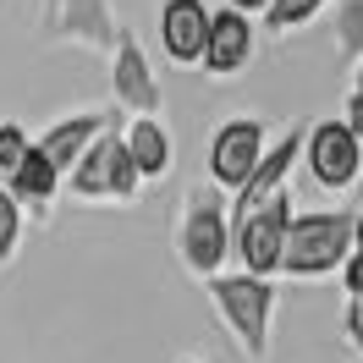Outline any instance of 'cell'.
I'll return each mask as SVG.
<instances>
[{"label":"cell","mask_w":363,"mask_h":363,"mask_svg":"<svg viewBox=\"0 0 363 363\" xmlns=\"http://www.w3.org/2000/svg\"><path fill=\"white\" fill-rule=\"evenodd\" d=\"M182 226H177V259L187 275L199 281H215L226 275V259H231V220H226V199L220 187H187L182 199Z\"/></svg>","instance_id":"obj_1"},{"label":"cell","mask_w":363,"mask_h":363,"mask_svg":"<svg viewBox=\"0 0 363 363\" xmlns=\"http://www.w3.org/2000/svg\"><path fill=\"white\" fill-rule=\"evenodd\" d=\"M347 259H352V209L292 215L286 253H281V275H292V281H319V275H341Z\"/></svg>","instance_id":"obj_2"},{"label":"cell","mask_w":363,"mask_h":363,"mask_svg":"<svg viewBox=\"0 0 363 363\" xmlns=\"http://www.w3.org/2000/svg\"><path fill=\"white\" fill-rule=\"evenodd\" d=\"M209 286V303H215V314L226 325L237 347H242V358L264 363L270 358V325H275V281H253V275H215L204 281Z\"/></svg>","instance_id":"obj_3"},{"label":"cell","mask_w":363,"mask_h":363,"mask_svg":"<svg viewBox=\"0 0 363 363\" xmlns=\"http://www.w3.org/2000/svg\"><path fill=\"white\" fill-rule=\"evenodd\" d=\"M138 187H143V182H138L133 160H127L121 127H105V133L89 143V155L67 171V193L72 199H89V204H105V199L127 204V199H138Z\"/></svg>","instance_id":"obj_4"},{"label":"cell","mask_w":363,"mask_h":363,"mask_svg":"<svg viewBox=\"0 0 363 363\" xmlns=\"http://www.w3.org/2000/svg\"><path fill=\"white\" fill-rule=\"evenodd\" d=\"M286 231H292V193H275L270 204H259L242 226H231V248L242 259V275L275 281L281 275V253H286Z\"/></svg>","instance_id":"obj_5"},{"label":"cell","mask_w":363,"mask_h":363,"mask_svg":"<svg viewBox=\"0 0 363 363\" xmlns=\"http://www.w3.org/2000/svg\"><path fill=\"white\" fill-rule=\"evenodd\" d=\"M121 39L111 0H50L45 6V45H77L94 55H111Z\"/></svg>","instance_id":"obj_6"},{"label":"cell","mask_w":363,"mask_h":363,"mask_svg":"<svg viewBox=\"0 0 363 363\" xmlns=\"http://www.w3.org/2000/svg\"><path fill=\"white\" fill-rule=\"evenodd\" d=\"M264 149H270V127L259 116H231L226 127L209 138V187L237 193L253 177V165L264 160Z\"/></svg>","instance_id":"obj_7"},{"label":"cell","mask_w":363,"mask_h":363,"mask_svg":"<svg viewBox=\"0 0 363 363\" xmlns=\"http://www.w3.org/2000/svg\"><path fill=\"white\" fill-rule=\"evenodd\" d=\"M111 89H116V105L133 111V121H160V111H165V89H160L143 45H138L127 28H121V39L111 50Z\"/></svg>","instance_id":"obj_8"},{"label":"cell","mask_w":363,"mask_h":363,"mask_svg":"<svg viewBox=\"0 0 363 363\" xmlns=\"http://www.w3.org/2000/svg\"><path fill=\"white\" fill-rule=\"evenodd\" d=\"M303 165H308V177L314 187L325 193H341V187H352L363 171V143L341 121H314L308 138H303Z\"/></svg>","instance_id":"obj_9"},{"label":"cell","mask_w":363,"mask_h":363,"mask_svg":"<svg viewBox=\"0 0 363 363\" xmlns=\"http://www.w3.org/2000/svg\"><path fill=\"white\" fill-rule=\"evenodd\" d=\"M303 138H308V127L297 121V127H286V133L275 138V149H264V160L253 165V177L231 193V209H226L231 226H242L259 204H270L275 193H286V177H292V165L303 160Z\"/></svg>","instance_id":"obj_10"},{"label":"cell","mask_w":363,"mask_h":363,"mask_svg":"<svg viewBox=\"0 0 363 363\" xmlns=\"http://www.w3.org/2000/svg\"><path fill=\"white\" fill-rule=\"evenodd\" d=\"M160 45L177 67H199L209 45V6L204 0H165L160 6Z\"/></svg>","instance_id":"obj_11"},{"label":"cell","mask_w":363,"mask_h":363,"mask_svg":"<svg viewBox=\"0 0 363 363\" xmlns=\"http://www.w3.org/2000/svg\"><path fill=\"white\" fill-rule=\"evenodd\" d=\"M253 61V17L242 11H209V45H204V61L199 67L209 77H237V72Z\"/></svg>","instance_id":"obj_12"},{"label":"cell","mask_w":363,"mask_h":363,"mask_svg":"<svg viewBox=\"0 0 363 363\" xmlns=\"http://www.w3.org/2000/svg\"><path fill=\"white\" fill-rule=\"evenodd\" d=\"M105 127H116V116H111V111L61 116V121H55V127H50L45 138H33V149H39V155H45L50 165H55V177H67L72 165L89 155V143H94L99 133H105Z\"/></svg>","instance_id":"obj_13"},{"label":"cell","mask_w":363,"mask_h":363,"mask_svg":"<svg viewBox=\"0 0 363 363\" xmlns=\"http://www.w3.org/2000/svg\"><path fill=\"white\" fill-rule=\"evenodd\" d=\"M121 143H127V160H133L138 182H160L171 171V138H165L160 121H127Z\"/></svg>","instance_id":"obj_14"},{"label":"cell","mask_w":363,"mask_h":363,"mask_svg":"<svg viewBox=\"0 0 363 363\" xmlns=\"http://www.w3.org/2000/svg\"><path fill=\"white\" fill-rule=\"evenodd\" d=\"M6 187H11V199L17 204H33V209H45L55 204V193H61V177H55V165H50L39 149H28V160L6 177Z\"/></svg>","instance_id":"obj_15"},{"label":"cell","mask_w":363,"mask_h":363,"mask_svg":"<svg viewBox=\"0 0 363 363\" xmlns=\"http://www.w3.org/2000/svg\"><path fill=\"white\" fill-rule=\"evenodd\" d=\"M336 50L341 61H363V0H341L336 6Z\"/></svg>","instance_id":"obj_16"},{"label":"cell","mask_w":363,"mask_h":363,"mask_svg":"<svg viewBox=\"0 0 363 363\" xmlns=\"http://www.w3.org/2000/svg\"><path fill=\"white\" fill-rule=\"evenodd\" d=\"M17 242H23V204H17L11 187L0 182V270L17 259Z\"/></svg>","instance_id":"obj_17"},{"label":"cell","mask_w":363,"mask_h":363,"mask_svg":"<svg viewBox=\"0 0 363 363\" xmlns=\"http://www.w3.org/2000/svg\"><path fill=\"white\" fill-rule=\"evenodd\" d=\"M319 6H325V0H270L264 28H270V33H292V28H303L308 17H319Z\"/></svg>","instance_id":"obj_18"},{"label":"cell","mask_w":363,"mask_h":363,"mask_svg":"<svg viewBox=\"0 0 363 363\" xmlns=\"http://www.w3.org/2000/svg\"><path fill=\"white\" fill-rule=\"evenodd\" d=\"M28 149H33V138H28L17 121H6V127H0V177H11L28 160Z\"/></svg>","instance_id":"obj_19"},{"label":"cell","mask_w":363,"mask_h":363,"mask_svg":"<svg viewBox=\"0 0 363 363\" xmlns=\"http://www.w3.org/2000/svg\"><path fill=\"white\" fill-rule=\"evenodd\" d=\"M341 330H347V347H352V352H363V297H358V303H347Z\"/></svg>","instance_id":"obj_20"},{"label":"cell","mask_w":363,"mask_h":363,"mask_svg":"<svg viewBox=\"0 0 363 363\" xmlns=\"http://www.w3.org/2000/svg\"><path fill=\"white\" fill-rule=\"evenodd\" d=\"M341 286H347V303H358V297H363V259H358V253L341 264Z\"/></svg>","instance_id":"obj_21"},{"label":"cell","mask_w":363,"mask_h":363,"mask_svg":"<svg viewBox=\"0 0 363 363\" xmlns=\"http://www.w3.org/2000/svg\"><path fill=\"white\" fill-rule=\"evenodd\" d=\"M341 127L363 143V99H358V94H347V116H341Z\"/></svg>","instance_id":"obj_22"},{"label":"cell","mask_w":363,"mask_h":363,"mask_svg":"<svg viewBox=\"0 0 363 363\" xmlns=\"http://www.w3.org/2000/svg\"><path fill=\"white\" fill-rule=\"evenodd\" d=\"M231 11H242V17H264L270 11V0H226Z\"/></svg>","instance_id":"obj_23"},{"label":"cell","mask_w":363,"mask_h":363,"mask_svg":"<svg viewBox=\"0 0 363 363\" xmlns=\"http://www.w3.org/2000/svg\"><path fill=\"white\" fill-rule=\"evenodd\" d=\"M352 253H358V259H363V209H358V215H352Z\"/></svg>","instance_id":"obj_24"},{"label":"cell","mask_w":363,"mask_h":363,"mask_svg":"<svg viewBox=\"0 0 363 363\" xmlns=\"http://www.w3.org/2000/svg\"><path fill=\"white\" fill-rule=\"evenodd\" d=\"M352 94L363 99V61H358V72H352Z\"/></svg>","instance_id":"obj_25"},{"label":"cell","mask_w":363,"mask_h":363,"mask_svg":"<svg viewBox=\"0 0 363 363\" xmlns=\"http://www.w3.org/2000/svg\"><path fill=\"white\" fill-rule=\"evenodd\" d=\"M182 363H199V358H182Z\"/></svg>","instance_id":"obj_26"},{"label":"cell","mask_w":363,"mask_h":363,"mask_svg":"<svg viewBox=\"0 0 363 363\" xmlns=\"http://www.w3.org/2000/svg\"><path fill=\"white\" fill-rule=\"evenodd\" d=\"M358 182H363V171H358Z\"/></svg>","instance_id":"obj_27"},{"label":"cell","mask_w":363,"mask_h":363,"mask_svg":"<svg viewBox=\"0 0 363 363\" xmlns=\"http://www.w3.org/2000/svg\"><path fill=\"white\" fill-rule=\"evenodd\" d=\"M45 6H50V0H45Z\"/></svg>","instance_id":"obj_28"}]
</instances>
